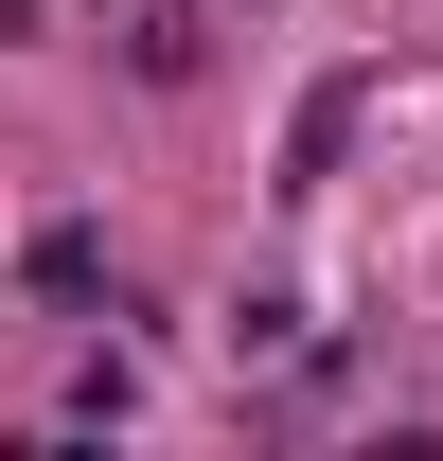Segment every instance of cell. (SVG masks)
Instances as JSON below:
<instances>
[{
    "label": "cell",
    "instance_id": "1",
    "mask_svg": "<svg viewBox=\"0 0 443 461\" xmlns=\"http://www.w3.org/2000/svg\"><path fill=\"white\" fill-rule=\"evenodd\" d=\"M18 285H36V302H89V285H107V230H89V213H54L36 249H18Z\"/></svg>",
    "mask_w": 443,
    "mask_h": 461
},
{
    "label": "cell",
    "instance_id": "2",
    "mask_svg": "<svg viewBox=\"0 0 443 461\" xmlns=\"http://www.w3.org/2000/svg\"><path fill=\"white\" fill-rule=\"evenodd\" d=\"M355 107H373V89H355V71H337L320 107H302V142H284V195H320V177H337V142H355Z\"/></svg>",
    "mask_w": 443,
    "mask_h": 461
}]
</instances>
